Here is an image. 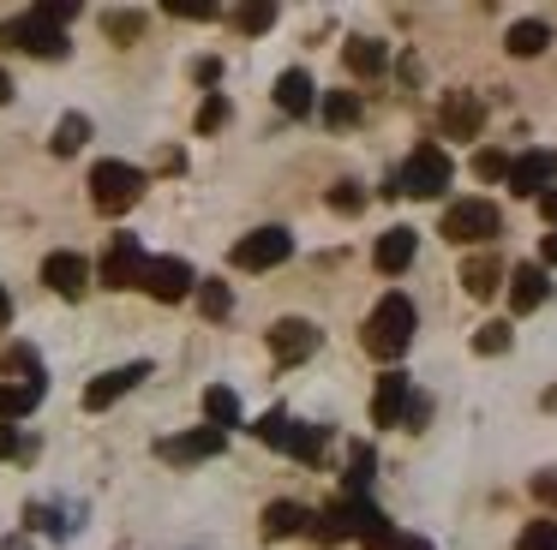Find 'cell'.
<instances>
[{"mask_svg":"<svg viewBox=\"0 0 557 550\" xmlns=\"http://www.w3.org/2000/svg\"><path fill=\"white\" fill-rule=\"evenodd\" d=\"M497 234H504V215L492 198H461L444 210V239H456V246H492Z\"/></svg>","mask_w":557,"mask_h":550,"instance_id":"obj_3","label":"cell"},{"mask_svg":"<svg viewBox=\"0 0 557 550\" xmlns=\"http://www.w3.org/2000/svg\"><path fill=\"white\" fill-rule=\"evenodd\" d=\"M138 270H145L138 234H114V246L102 251V287H138Z\"/></svg>","mask_w":557,"mask_h":550,"instance_id":"obj_13","label":"cell"},{"mask_svg":"<svg viewBox=\"0 0 557 550\" xmlns=\"http://www.w3.org/2000/svg\"><path fill=\"white\" fill-rule=\"evenodd\" d=\"M138 287H145L157 305H181V299L198 287V275H193V263H186V258H145Z\"/></svg>","mask_w":557,"mask_h":550,"instance_id":"obj_7","label":"cell"},{"mask_svg":"<svg viewBox=\"0 0 557 550\" xmlns=\"http://www.w3.org/2000/svg\"><path fill=\"white\" fill-rule=\"evenodd\" d=\"M270 24H276V7H270V0H252V7H234V30H240V36H264Z\"/></svg>","mask_w":557,"mask_h":550,"instance_id":"obj_28","label":"cell"},{"mask_svg":"<svg viewBox=\"0 0 557 550\" xmlns=\"http://www.w3.org/2000/svg\"><path fill=\"white\" fill-rule=\"evenodd\" d=\"M169 12L174 18H216V7H205V0H193V7H186V0H169Z\"/></svg>","mask_w":557,"mask_h":550,"instance_id":"obj_39","label":"cell"},{"mask_svg":"<svg viewBox=\"0 0 557 550\" xmlns=\"http://www.w3.org/2000/svg\"><path fill=\"white\" fill-rule=\"evenodd\" d=\"M461 287H468L473 299H492L497 287H504V263H497L492 251H473V258L461 263Z\"/></svg>","mask_w":557,"mask_h":550,"instance_id":"obj_20","label":"cell"},{"mask_svg":"<svg viewBox=\"0 0 557 550\" xmlns=\"http://www.w3.org/2000/svg\"><path fill=\"white\" fill-rule=\"evenodd\" d=\"M42 282H49L61 299H78V293H85V282H90V263L78 258V251H54V258L42 263Z\"/></svg>","mask_w":557,"mask_h":550,"instance_id":"obj_16","label":"cell"},{"mask_svg":"<svg viewBox=\"0 0 557 550\" xmlns=\"http://www.w3.org/2000/svg\"><path fill=\"white\" fill-rule=\"evenodd\" d=\"M437 126H444V138H480V126H485V102H480L473 90H444Z\"/></svg>","mask_w":557,"mask_h":550,"instance_id":"obj_11","label":"cell"},{"mask_svg":"<svg viewBox=\"0 0 557 550\" xmlns=\"http://www.w3.org/2000/svg\"><path fill=\"white\" fill-rule=\"evenodd\" d=\"M13 317V299H7V287H0V323Z\"/></svg>","mask_w":557,"mask_h":550,"instance_id":"obj_46","label":"cell"},{"mask_svg":"<svg viewBox=\"0 0 557 550\" xmlns=\"http://www.w3.org/2000/svg\"><path fill=\"white\" fill-rule=\"evenodd\" d=\"M396 550H432V545H420V538H396Z\"/></svg>","mask_w":557,"mask_h":550,"instance_id":"obj_47","label":"cell"},{"mask_svg":"<svg viewBox=\"0 0 557 550\" xmlns=\"http://www.w3.org/2000/svg\"><path fill=\"white\" fill-rule=\"evenodd\" d=\"M216 126H228V96H210V102L198 108V132H216Z\"/></svg>","mask_w":557,"mask_h":550,"instance_id":"obj_37","label":"cell"},{"mask_svg":"<svg viewBox=\"0 0 557 550\" xmlns=\"http://www.w3.org/2000/svg\"><path fill=\"white\" fill-rule=\"evenodd\" d=\"M557 179V150H528L509 162V191L516 198H540V191H552Z\"/></svg>","mask_w":557,"mask_h":550,"instance_id":"obj_12","label":"cell"},{"mask_svg":"<svg viewBox=\"0 0 557 550\" xmlns=\"http://www.w3.org/2000/svg\"><path fill=\"white\" fill-rule=\"evenodd\" d=\"M85 138H90V120L85 114H66L61 126H54V155H78V150H85Z\"/></svg>","mask_w":557,"mask_h":550,"instance_id":"obj_29","label":"cell"},{"mask_svg":"<svg viewBox=\"0 0 557 550\" xmlns=\"http://www.w3.org/2000/svg\"><path fill=\"white\" fill-rule=\"evenodd\" d=\"M545 293H552V282H545L540 263H521V270H509V305H516V311H540Z\"/></svg>","mask_w":557,"mask_h":550,"instance_id":"obj_19","label":"cell"},{"mask_svg":"<svg viewBox=\"0 0 557 550\" xmlns=\"http://www.w3.org/2000/svg\"><path fill=\"white\" fill-rule=\"evenodd\" d=\"M0 48H25V54L61 60L66 54V30H61V24H49L42 12H25V18L0 24Z\"/></svg>","mask_w":557,"mask_h":550,"instance_id":"obj_6","label":"cell"},{"mask_svg":"<svg viewBox=\"0 0 557 550\" xmlns=\"http://www.w3.org/2000/svg\"><path fill=\"white\" fill-rule=\"evenodd\" d=\"M318 323H306V317H282V323H270V353L282 359V365H300V359H312L318 353Z\"/></svg>","mask_w":557,"mask_h":550,"instance_id":"obj_10","label":"cell"},{"mask_svg":"<svg viewBox=\"0 0 557 550\" xmlns=\"http://www.w3.org/2000/svg\"><path fill=\"white\" fill-rule=\"evenodd\" d=\"M425 418H432V401H425V395H408V413H401V425H408V430H425Z\"/></svg>","mask_w":557,"mask_h":550,"instance_id":"obj_38","label":"cell"},{"mask_svg":"<svg viewBox=\"0 0 557 550\" xmlns=\"http://www.w3.org/2000/svg\"><path fill=\"white\" fill-rule=\"evenodd\" d=\"M145 377H150V365H145V359H138V365H114V371H102V377L85 389V407H90V413H102V407H114L121 395H133Z\"/></svg>","mask_w":557,"mask_h":550,"instance_id":"obj_14","label":"cell"},{"mask_svg":"<svg viewBox=\"0 0 557 550\" xmlns=\"http://www.w3.org/2000/svg\"><path fill=\"white\" fill-rule=\"evenodd\" d=\"M198 311H205L210 323H222L234 311V287L228 282H198Z\"/></svg>","mask_w":557,"mask_h":550,"instance_id":"obj_27","label":"cell"},{"mask_svg":"<svg viewBox=\"0 0 557 550\" xmlns=\"http://www.w3.org/2000/svg\"><path fill=\"white\" fill-rule=\"evenodd\" d=\"M330 210H342V215H360V210H366V191L354 186V179H342V186H330Z\"/></svg>","mask_w":557,"mask_h":550,"instance_id":"obj_35","label":"cell"},{"mask_svg":"<svg viewBox=\"0 0 557 550\" xmlns=\"http://www.w3.org/2000/svg\"><path fill=\"white\" fill-rule=\"evenodd\" d=\"M138 191H145V174L126 162H97L90 167V203H97L102 215H126L138 203Z\"/></svg>","mask_w":557,"mask_h":550,"instance_id":"obj_5","label":"cell"},{"mask_svg":"<svg viewBox=\"0 0 557 550\" xmlns=\"http://www.w3.org/2000/svg\"><path fill=\"white\" fill-rule=\"evenodd\" d=\"M473 174L480 179H509V155L504 150H480L473 155Z\"/></svg>","mask_w":557,"mask_h":550,"instance_id":"obj_36","label":"cell"},{"mask_svg":"<svg viewBox=\"0 0 557 550\" xmlns=\"http://www.w3.org/2000/svg\"><path fill=\"white\" fill-rule=\"evenodd\" d=\"M413 251H420V234L413 227H389V234H377V246H372V263L384 275H401L413 263Z\"/></svg>","mask_w":557,"mask_h":550,"instance_id":"obj_18","label":"cell"},{"mask_svg":"<svg viewBox=\"0 0 557 550\" xmlns=\"http://www.w3.org/2000/svg\"><path fill=\"white\" fill-rule=\"evenodd\" d=\"M449 174H456V167H449V150H444V143H420V150L401 162V174L389 179L384 191H389V198H396V191H408V198H444Z\"/></svg>","mask_w":557,"mask_h":550,"instance_id":"obj_2","label":"cell"},{"mask_svg":"<svg viewBox=\"0 0 557 550\" xmlns=\"http://www.w3.org/2000/svg\"><path fill=\"white\" fill-rule=\"evenodd\" d=\"M42 389H49V383H0V425H13V418H25L30 407L42 401Z\"/></svg>","mask_w":557,"mask_h":550,"instance_id":"obj_24","label":"cell"},{"mask_svg":"<svg viewBox=\"0 0 557 550\" xmlns=\"http://www.w3.org/2000/svg\"><path fill=\"white\" fill-rule=\"evenodd\" d=\"M18 449H25V442H18V430L0 425V461H7V454H18Z\"/></svg>","mask_w":557,"mask_h":550,"instance_id":"obj_41","label":"cell"},{"mask_svg":"<svg viewBox=\"0 0 557 550\" xmlns=\"http://www.w3.org/2000/svg\"><path fill=\"white\" fill-rule=\"evenodd\" d=\"M222 449H228V437H222V430H186V437H169V442H162V461H216V454Z\"/></svg>","mask_w":557,"mask_h":550,"instance_id":"obj_15","label":"cell"},{"mask_svg":"<svg viewBox=\"0 0 557 550\" xmlns=\"http://www.w3.org/2000/svg\"><path fill=\"white\" fill-rule=\"evenodd\" d=\"M540 215L557 227V186H552V191H540Z\"/></svg>","mask_w":557,"mask_h":550,"instance_id":"obj_43","label":"cell"},{"mask_svg":"<svg viewBox=\"0 0 557 550\" xmlns=\"http://www.w3.org/2000/svg\"><path fill=\"white\" fill-rule=\"evenodd\" d=\"M312 102H318V96H312V78H306L300 66L282 72V78H276V108H282V114L306 120V114H312Z\"/></svg>","mask_w":557,"mask_h":550,"instance_id":"obj_22","label":"cell"},{"mask_svg":"<svg viewBox=\"0 0 557 550\" xmlns=\"http://www.w3.org/2000/svg\"><path fill=\"white\" fill-rule=\"evenodd\" d=\"M473 353H485V359L509 353V323H485V329L473 335Z\"/></svg>","mask_w":557,"mask_h":550,"instance_id":"obj_34","label":"cell"},{"mask_svg":"<svg viewBox=\"0 0 557 550\" xmlns=\"http://www.w3.org/2000/svg\"><path fill=\"white\" fill-rule=\"evenodd\" d=\"M288 251H294L288 227H252L246 239H234V270H276Z\"/></svg>","mask_w":557,"mask_h":550,"instance_id":"obj_8","label":"cell"},{"mask_svg":"<svg viewBox=\"0 0 557 550\" xmlns=\"http://www.w3.org/2000/svg\"><path fill=\"white\" fill-rule=\"evenodd\" d=\"M324 120H330V126H354V120H360V96H354V90H330L324 96Z\"/></svg>","mask_w":557,"mask_h":550,"instance_id":"obj_32","label":"cell"},{"mask_svg":"<svg viewBox=\"0 0 557 550\" xmlns=\"http://www.w3.org/2000/svg\"><path fill=\"white\" fill-rule=\"evenodd\" d=\"M516 550H557V521H528L516 538Z\"/></svg>","mask_w":557,"mask_h":550,"instance_id":"obj_33","label":"cell"},{"mask_svg":"<svg viewBox=\"0 0 557 550\" xmlns=\"http://www.w3.org/2000/svg\"><path fill=\"white\" fill-rule=\"evenodd\" d=\"M258 442H270V449H282V454H294V461H318L324 454V425H294L282 407H270L264 418H258Z\"/></svg>","mask_w":557,"mask_h":550,"instance_id":"obj_4","label":"cell"},{"mask_svg":"<svg viewBox=\"0 0 557 550\" xmlns=\"http://www.w3.org/2000/svg\"><path fill=\"white\" fill-rule=\"evenodd\" d=\"M413 323H420V317H413V299L408 293H384V299H377V311L366 317V335H360L366 353H372V359H401L413 347Z\"/></svg>","mask_w":557,"mask_h":550,"instance_id":"obj_1","label":"cell"},{"mask_svg":"<svg viewBox=\"0 0 557 550\" xmlns=\"http://www.w3.org/2000/svg\"><path fill=\"white\" fill-rule=\"evenodd\" d=\"M540 258H545V263H557V234H545V239H540Z\"/></svg>","mask_w":557,"mask_h":550,"instance_id":"obj_44","label":"cell"},{"mask_svg":"<svg viewBox=\"0 0 557 550\" xmlns=\"http://www.w3.org/2000/svg\"><path fill=\"white\" fill-rule=\"evenodd\" d=\"M533 497L552 502V509H557V473H533Z\"/></svg>","mask_w":557,"mask_h":550,"instance_id":"obj_40","label":"cell"},{"mask_svg":"<svg viewBox=\"0 0 557 550\" xmlns=\"http://www.w3.org/2000/svg\"><path fill=\"white\" fill-rule=\"evenodd\" d=\"M205 418H210V430H222V437H228L234 425H240V395L234 389H205Z\"/></svg>","mask_w":557,"mask_h":550,"instance_id":"obj_25","label":"cell"},{"mask_svg":"<svg viewBox=\"0 0 557 550\" xmlns=\"http://www.w3.org/2000/svg\"><path fill=\"white\" fill-rule=\"evenodd\" d=\"M13 102V78H7V72H0V108Z\"/></svg>","mask_w":557,"mask_h":550,"instance_id":"obj_45","label":"cell"},{"mask_svg":"<svg viewBox=\"0 0 557 550\" xmlns=\"http://www.w3.org/2000/svg\"><path fill=\"white\" fill-rule=\"evenodd\" d=\"M342 509H348V533L360 538V545H372V550H396V526H389V514L377 509V502H366V497H342Z\"/></svg>","mask_w":557,"mask_h":550,"instance_id":"obj_9","label":"cell"},{"mask_svg":"<svg viewBox=\"0 0 557 550\" xmlns=\"http://www.w3.org/2000/svg\"><path fill=\"white\" fill-rule=\"evenodd\" d=\"M193 72H198V84H216L222 78V60H198Z\"/></svg>","mask_w":557,"mask_h":550,"instance_id":"obj_42","label":"cell"},{"mask_svg":"<svg viewBox=\"0 0 557 550\" xmlns=\"http://www.w3.org/2000/svg\"><path fill=\"white\" fill-rule=\"evenodd\" d=\"M312 526V514L300 509V502H270L264 509V538H294V533H306Z\"/></svg>","mask_w":557,"mask_h":550,"instance_id":"obj_26","label":"cell"},{"mask_svg":"<svg viewBox=\"0 0 557 550\" xmlns=\"http://www.w3.org/2000/svg\"><path fill=\"white\" fill-rule=\"evenodd\" d=\"M342 60H348V72H354V78H377V72L389 66V48L377 42V36H348Z\"/></svg>","mask_w":557,"mask_h":550,"instance_id":"obj_21","label":"cell"},{"mask_svg":"<svg viewBox=\"0 0 557 550\" xmlns=\"http://www.w3.org/2000/svg\"><path fill=\"white\" fill-rule=\"evenodd\" d=\"M306 533H312V538H324V545H342V538H354V533H348V509L336 502V509L312 514V526H306Z\"/></svg>","mask_w":557,"mask_h":550,"instance_id":"obj_30","label":"cell"},{"mask_svg":"<svg viewBox=\"0 0 557 550\" xmlns=\"http://www.w3.org/2000/svg\"><path fill=\"white\" fill-rule=\"evenodd\" d=\"M102 30H109L114 42H133V36L145 30V12H133V7H114V12H102Z\"/></svg>","mask_w":557,"mask_h":550,"instance_id":"obj_31","label":"cell"},{"mask_svg":"<svg viewBox=\"0 0 557 550\" xmlns=\"http://www.w3.org/2000/svg\"><path fill=\"white\" fill-rule=\"evenodd\" d=\"M504 48H509L516 60H533V54H545V48H552V24H545V18H521V24H509Z\"/></svg>","mask_w":557,"mask_h":550,"instance_id":"obj_23","label":"cell"},{"mask_svg":"<svg viewBox=\"0 0 557 550\" xmlns=\"http://www.w3.org/2000/svg\"><path fill=\"white\" fill-rule=\"evenodd\" d=\"M408 377L401 371H384L372 389V425H401V413H408Z\"/></svg>","mask_w":557,"mask_h":550,"instance_id":"obj_17","label":"cell"}]
</instances>
